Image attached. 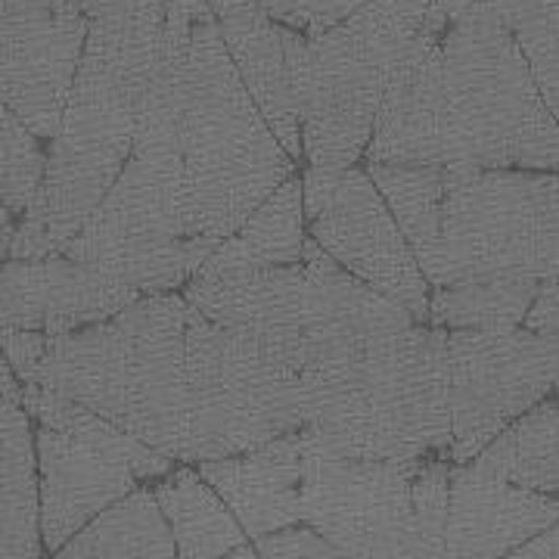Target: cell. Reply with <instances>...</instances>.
<instances>
[{
  "label": "cell",
  "mask_w": 559,
  "mask_h": 559,
  "mask_svg": "<svg viewBox=\"0 0 559 559\" xmlns=\"http://www.w3.org/2000/svg\"><path fill=\"white\" fill-rule=\"evenodd\" d=\"M367 162L559 171V121L488 0L423 22L382 100Z\"/></svg>",
  "instance_id": "1"
},
{
  "label": "cell",
  "mask_w": 559,
  "mask_h": 559,
  "mask_svg": "<svg viewBox=\"0 0 559 559\" xmlns=\"http://www.w3.org/2000/svg\"><path fill=\"white\" fill-rule=\"evenodd\" d=\"M429 286L559 280V171L370 162Z\"/></svg>",
  "instance_id": "2"
},
{
  "label": "cell",
  "mask_w": 559,
  "mask_h": 559,
  "mask_svg": "<svg viewBox=\"0 0 559 559\" xmlns=\"http://www.w3.org/2000/svg\"><path fill=\"white\" fill-rule=\"evenodd\" d=\"M162 25L165 16L91 22L44 183L20 221L10 259L62 255L116 187L134 153Z\"/></svg>",
  "instance_id": "3"
},
{
  "label": "cell",
  "mask_w": 559,
  "mask_h": 559,
  "mask_svg": "<svg viewBox=\"0 0 559 559\" xmlns=\"http://www.w3.org/2000/svg\"><path fill=\"white\" fill-rule=\"evenodd\" d=\"M301 380V429L323 451L401 466L451 457L448 330L411 323L308 367Z\"/></svg>",
  "instance_id": "4"
},
{
  "label": "cell",
  "mask_w": 559,
  "mask_h": 559,
  "mask_svg": "<svg viewBox=\"0 0 559 559\" xmlns=\"http://www.w3.org/2000/svg\"><path fill=\"white\" fill-rule=\"evenodd\" d=\"M187 311L156 293L116 318L50 336L35 380L79 401L165 457L187 460Z\"/></svg>",
  "instance_id": "5"
},
{
  "label": "cell",
  "mask_w": 559,
  "mask_h": 559,
  "mask_svg": "<svg viewBox=\"0 0 559 559\" xmlns=\"http://www.w3.org/2000/svg\"><path fill=\"white\" fill-rule=\"evenodd\" d=\"M178 143L197 234L234 237L280 183L293 178V156L246 91L205 3L180 66Z\"/></svg>",
  "instance_id": "6"
},
{
  "label": "cell",
  "mask_w": 559,
  "mask_h": 559,
  "mask_svg": "<svg viewBox=\"0 0 559 559\" xmlns=\"http://www.w3.org/2000/svg\"><path fill=\"white\" fill-rule=\"evenodd\" d=\"M183 299L205 318L252 333L301 373L360 342L419 323L401 301L345 271L314 237L280 267L193 274Z\"/></svg>",
  "instance_id": "7"
},
{
  "label": "cell",
  "mask_w": 559,
  "mask_h": 559,
  "mask_svg": "<svg viewBox=\"0 0 559 559\" xmlns=\"http://www.w3.org/2000/svg\"><path fill=\"white\" fill-rule=\"evenodd\" d=\"M215 249L193 224L178 134L138 131L116 187L62 255L156 296L190 283Z\"/></svg>",
  "instance_id": "8"
},
{
  "label": "cell",
  "mask_w": 559,
  "mask_h": 559,
  "mask_svg": "<svg viewBox=\"0 0 559 559\" xmlns=\"http://www.w3.org/2000/svg\"><path fill=\"white\" fill-rule=\"evenodd\" d=\"M432 0H370L308 35L301 153L318 168H352L377 134L385 91Z\"/></svg>",
  "instance_id": "9"
},
{
  "label": "cell",
  "mask_w": 559,
  "mask_h": 559,
  "mask_svg": "<svg viewBox=\"0 0 559 559\" xmlns=\"http://www.w3.org/2000/svg\"><path fill=\"white\" fill-rule=\"evenodd\" d=\"M305 426L296 364L252 333L187 311V460L255 451Z\"/></svg>",
  "instance_id": "10"
},
{
  "label": "cell",
  "mask_w": 559,
  "mask_h": 559,
  "mask_svg": "<svg viewBox=\"0 0 559 559\" xmlns=\"http://www.w3.org/2000/svg\"><path fill=\"white\" fill-rule=\"evenodd\" d=\"M22 404L40 423V532L53 554L131 495L138 479L171 473L175 460L60 392L25 382Z\"/></svg>",
  "instance_id": "11"
},
{
  "label": "cell",
  "mask_w": 559,
  "mask_h": 559,
  "mask_svg": "<svg viewBox=\"0 0 559 559\" xmlns=\"http://www.w3.org/2000/svg\"><path fill=\"white\" fill-rule=\"evenodd\" d=\"M559 392V333L448 330L451 460L469 463L525 411Z\"/></svg>",
  "instance_id": "12"
},
{
  "label": "cell",
  "mask_w": 559,
  "mask_h": 559,
  "mask_svg": "<svg viewBox=\"0 0 559 559\" xmlns=\"http://www.w3.org/2000/svg\"><path fill=\"white\" fill-rule=\"evenodd\" d=\"M305 441L301 522L333 540L342 557H426L414 507L419 463L342 457Z\"/></svg>",
  "instance_id": "13"
},
{
  "label": "cell",
  "mask_w": 559,
  "mask_h": 559,
  "mask_svg": "<svg viewBox=\"0 0 559 559\" xmlns=\"http://www.w3.org/2000/svg\"><path fill=\"white\" fill-rule=\"evenodd\" d=\"M305 218L311 237L340 261L345 271L401 301L419 323H429L432 286L380 193L370 171L360 168H318L301 178Z\"/></svg>",
  "instance_id": "14"
},
{
  "label": "cell",
  "mask_w": 559,
  "mask_h": 559,
  "mask_svg": "<svg viewBox=\"0 0 559 559\" xmlns=\"http://www.w3.org/2000/svg\"><path fill=\"white\" fill-rule=\"evenodd\" d=\"M87 28L81 0H3V106L40 140L57 138Z\"/></svg>",
  "instance_id": "15"
},
{
  "label": "cell",
  "mask_w": 559,
  "mask_h": 559,
  "mask_svg": "<svg viewBox=\"0 0 559 559\" xmlns=\"http://www.w3.org/2000/svg\"><path fill=\"white\" fill-rule=\"evenodd\" d=\"M221 38L246 91L277 134L283 150L301 156V75L308 35L274 20L252 0H209Z\"/></svg>",
  "instance_id": "16"
},
{
  "label": "cell",
  "mask_w": 559,
  "mask_h": 559,
  "mask_svg": "<svg viewBox=\"0 0 559 559\" xmlns=\"http://www.w3.org/2000/svg\"><path fill=\"white\" fill-rule=\"evenodd\" d=\"M0 296L3 326L40 330L47 336L103 323L143 299L134 286L69 255L3 261Z\"/></svg>",
  "instance_id": "17"
},
{
  "label": "cell",
  "mask_w": 559,
  "mask_h": 559,
  "mask_svg": "<svg viewBox=\"0 0 559 559\" xmlns=\"http://www.w3.org/2000/svg\"><path fill=\"white\" fill-rule=\"evenodd\" d=\"M554 522H559V495L488 476L473 463L451 469L444 557H503Z\"/></svg>",
  "instance_id": "18"
},
{
  "label": "cell",
  "mask_w": 559,
  "mask_h": 559,
  "mask_svg": "<svg viewBox=\"0 0 559 559\" xmlns=\"http://www.w3.org/2000/svg\"><path fill=\"white\" fill-rule=\"evenodd\" d=\"M305 451V432L296 429L246 454L202 460L200 473L215 485V491L242 522L246 535L255 540L301 522Z\"/></svg>",
  "instance_id": "19"
},
{
  "label": "cell",
  "mask_w": 559,
  "mask_h": 559,
  "mask_svg": "<svg viewBox=\"0 0 559 559\" xmlns=\"http://www.w3.org/2000/svg\"><path fill=\"white\" fill-rule=\"evenodd\" d=\"M3 401H0V473H3V557H38L44 547L40 532V479L35 460V439L28 426V411L22 404L20 382L13 380L10 364L0 370Z\"/></svg>",
  "instance_id": "20"
},
{
  "label": "cell",
  "mask_w": 559,
  "mask_h": 559,
  "mask_svg": "<svg viewBox=\"0 0 559 559\" xmlns=\"http://www.w3.org/2000/svg\"><path fill=\"white\" fill-rule=\"evenodd\" d=\"M180 557H259L249 535L200 469L168 473L156 488Z\"/></svg>",
  "instance_id": "21"
},
{
  "label": "cell",
  "mask_w": 559,
  "mask_h": 559,
  "mask_svg": "<svg viewBox=\"0 0 559 559\" xmlns=\"http://www.w3.org/2000/svg\"><path fill=\"white\" fill-rule=\"evenodd\" d=\"M305 187L293 175L261 202L234 237L218 242L197 274L296 264L305 259Z\"/></svg>",
  "instance_id": "22"
},
{
  "label": "cell",
  "mask_w": 559,
  "mask_h": 559,
  "mask_svg": "<svg viewBox=\"0 0 559 559\" xmlns=\"http://www.w3.org/2000/svg\"><path fill=\"white\" fill-rule=\"evenodd\" d=\"M469 463L522 488L559 495V399H544L525 411Z\"/></svg>",
  "instance_id": "23"
},
{
  "label": "cell",
  "mask_w": 559,
  "mask_h": 559,
  "mask_svg": "<svg viewBox=\"0 0 559 559\" xmlns=\"http://www.w3.org/2000/svg\"><path fill=\"white\" fill-rule=\"evenodd\" d=\"M178 554V540L168 525L156 491L134 488L131 495L106 507L75 538L60 550V557H156Z\"/></svg>",
  "instance_id": "24"
},
{
  "label": "cell",
  "mask_w": 559,
  "mask_h": 559,
  "mask_svg": "<svg viewBox=\"0 0 559 559\" xmlns=\"http://www.w3.org/2000/svg\"><path fill=\"white\" fill-rule=\"evenodd\" d=\"M540 280L495 277L439 286L429 305V323L441 330H513L522 326Z\"/></svg>",
  "instance_id": "25"
},
{
  "label": "cell",
  "mask_w": 559,
  "mask_h": 559,
  "mask_svg": "<svg viewBox=\"0 0 559 559\" xmlns=\"http://www.w3.org/2000/svg\"><path fill=\"white\" fill-rule=\"evenodd\" d=\"M516 38L559 121V0H488Z\"/></svg>",
  "instance_id": "26"
},
{
  "label": "cell",
  "mask_w": 559,
  "mask_h": 559,
  "mask_svg": "<svg viewBox=\"0 0 559 559\" xmlns=\"http://www.w3.org/2000/svg\"><path fill=\"white\" fill-rule=\"evenodd\" d=\"M0 134H3V209L13 218H25L32 202L38 197L44 171H47V156L40 150V138L25 124V121L3 106L0 112Z\"/></svg>",
  "instance_id": "27"
},
{
  "label": "cell",
  "mask_w": 559,
  "mask_h": 559,
  "mask_svg": "<svg viewBox=\"0 0 559 559\" xmlns=\"http://www.w3.org/2000/svg\"><path fill=\"white\" fill-rule=\"evenodd\" d=\"M448 503H451V469L436 460L419 463L414 473V507H417L419 538L426 557H444Z\"/></svg>",
  "instance_id": "28"
},
{
  "label": "cell",
  "mask_w": 559,
  "mask_h": 559,
  "mask_svg": "<svg viewBox=\"0 0 559 559\" xmlns=\"http://www.w3.org/2000/svg\"><path fill=\"white\" fill-rule=\"evenodd\" d=\"M255 550L259 557H342L340 547L323 538L311 525L308 528L286 525L271 535H261L255 538Z\"/></svg>",
  "instance_id": "29"
},
{
  "label": "cell",
  "mask_w": 559,
  "mask_h": 559,
  "mask_svg": "<svg viewBox=\"0 0 559 559\" xmlns=\"http://www.w3.org/2000/svg\"><path fill=\"white\" fill-rule=\"evenodd\" d=\"M3 340V358L16 370V380L32 382L38 373L40 360L50 348V336L40 330H20V326H3L0 330Z\"/></svg>",
  "instance_id": "30"
},
{
  "label": "cell",
  "mask_w": 559,
  "mask_h": 559,
  "mask_svg": "<svg viewBox=\"0 0 559 559\" xmlns=\"http://www.w3.org/2000/svg\"><path fill=\"white\" fill-rule=\"evenodd\" d=\"M87 22L138 20V16H165L168 0H81Z\"/></svg>",
  "instance_id": "31"
},
{
  "label": "cell",
  "mask_w": 559,
  "mask_h": 559,
  "mask_svg": "<svg viewBox=\"0 0 559 559\" xmlns=\"http://www.w3.org/2000/svg\"><path fill=\"white\" fill-rule=\"evenodd\" d=\"M367 3L370 0H305V32L308 35L326 32L330 25L352 16L355 10L367 7Z\"/></svg>",
  "instance_id": "32"
},
{
  "label": "cell",
  "mask_w": 559,
  "mask_h": 559,
  "mask_svg": "<svg viewBox=\"0 0 559 559\" xmlns=\"http://www.w3.org/2000/svg\"><path fill=\"white\" fill-rule=\"evenodd\" d=\"M522 326L535 333H559V280H540L535 305Z\"/></svg>",
  "instance_id": "33"
},
{
  "label": "cell",
  "mask_w": 559,
  "mask_h": 559,
  "mask_svg": "<svg viewBox=\"0 0 559 559\" xmlns=\"http://www.w3.org/2000/svg\"><path fill=\"white\" fill-rule=\"evenodd\" d=\"M513 557H557L559 559V522L550 528L538 532L535 538H528L513 550Z\"/></svg>",
  "instance_id": "34"
},
{
  "label": "cell",
  "mask_w": 559,
  "mask_h": 559,
  "mask_svg": "<svg viewBox=\"0 0 559 559\" xmlns=\"http://www.w3.org/2000/svg\"><path fill=\"white\" fill-rule=\"evenodd\" d=\"M252 3H259L261 10L271 13L274 20L305 32V0H252Z\"/></svg>",
  "instance_id": "35"
}]
</instances>
